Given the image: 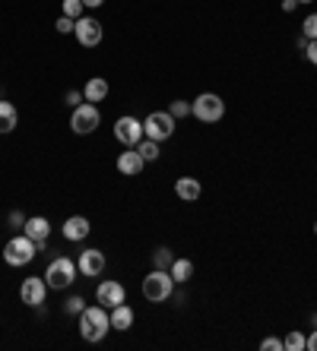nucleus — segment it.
Here are the masks:
<instances>
[{"instance_id": "1", "label": "nucleus", "mask_w": 317, "mask_h": 351, "mask_svg": "<svg viewBox=\"0 0 317 351\" xmlns=\"http://www.w3.org/2000/svg\"><path fill=\"white\" fill-rule=\"evenodd\" d=\"M111 329V317H108V307H102V304H89L83 313H80V335H83L86 342H102Z\"/></svg>"}, {"instance_id": "2", "label": "nucleus", "mask_w": 317, "mask_h": 351, "mask_svg": "<svg viewBox=\"0 0 317 351\" xmlns=\"http://www.w3.org/2000/svg\"><path fill=\"white\" fill-rule=\"evenodd\" d=\"M38 241H32L29 234H16L10 237L7 247H3V263L7 266H13V269H23V266H29V263L38 256Z\"/></svg>"}, {"instance_id": "3", "label": "nucleus", "mask_w": 317, "mask_h": 351, "mask_svg": "<svg viewBox=\"0 0 317 351\" xmlns=\"http://www.w3.org/2000/svg\"><path fill=\"white\" fill-rule=\"evenodd\" d=\"M76 276H80V269H76V260H70V256H54L45 269V282L51 291H67L76 282Z\"/></svg>"}, {"instance_id": "4", "label": "nucleus", "mask_w": 317, "mask_h": 351, "mask_svg": "<svg viewBox=\"0 0 317 351\" xmlns=\"http://www.w3.org/2000/svg\"><path fill=\"white\" fill-rule=\"evenodd\" d=\"M172 291H175V278H172V272L168 269H152L150 276L143 278V298H146L150 304L168 301Z\"/></svg>"}, {"instance_id": "5", "label": "nucleus", "mask_w": 317, "mask_h": 351, "mask_svg": "<svg viewBox=\"0 0 317 351\" xmlns=\"http://www.w3.org/2000/svg\"><path fill=\"white\" fill-rule=\"evenodd\" d=\"M191 114L200 123H216L226 114V101H222L216 92H200V95L191 101Z\"/></svg>"}, {"instance_id": "6", "label": "nucleus", "mask_w": 317, "mask_h": 351, "mask_svg": "<svg viewBox=\"0 0 317 351\" xmlns=\"http://www.w3.org/2000/svg\"><path fill=\"white\" fill-rule=\"evenodd\" d=\"M102 123V114H99V105H92V101H83V105L73 108V114H70V130L76 136H89V133L99 130Z\"/></svg>"}, {"instance_id": "7", "label": "nucleus", "mask_w": 317, "mask_h": 351, "mask_svg": "<svg viewBox=\"0 0 317 351\" xmlns=\"http://www.w3.org/2000/svg\"><path fill=\"white\" fill-rule=\"evenodd\" d=\"M48 282H45V276H25L23 285H19V301L25 304V307H45V298H48Z\"/></svg>"}, {"instance_id": "8", "label": "nucleus", "mask_w": 317, "mask_h": 351, "mask_svg": "<svg viewBox=\"0 0 317 351\" xmlns=\"http://www.w3.org/2000/svg\"><path fill=\"white\" fill-rule=\"evenodd\" d=\"M143 133L150 139H156V143H165V139H172V133H175V117L168 114V111H152V114L143 121Z\"/></svg>"}, {"instance_id": "9", "label": "nucleus", "mask_w": 317, "mask_h": 351, "mask_svg": "<svg viewBox=\"0 0 317 351\" xmlns=\"http://www.w3.org/2000/svg\"><path fill=\"white\" fill-rule=\"evenodd\" d=\"M143 136H146V133H143V121H140V117L124 114V117H117V121H115V139L121 143V146L134 149Z\"/></svg>"}, {"instance_id": "10", "label": "nucleus", "mask_w": 317, "mask_h": 351, "mask_svg": "<svg viewBox=\"0 0 317 351\" xmlns=\"http://www.w3.org/2000/svg\"><path fill=\"white\" fill-rule=\"evenodd\" d=\"M73 35H76V41H80L83 48H99L105 29H102V23L95 16H80L76 19V25H73Z\"/></svg>"}, {"instance_id": "11", "label": "nucleus", "mask_w": 317, "mask_h": 351, "mask_svg": "<svg viewBox=\"0 0 317 351\" xmlns=\"http://www.w3.org/2000/svg\"><path fill=\"white\" fill-rule=\"evenodd\" d=\"M95 301L102 304V307H117V304L127 301V288L117 282V278H105V282H99V288H95Z\"/></svg>"}, {"instance_id": "12", "label": "nucleus", "mask_w": 317, "mask_h": 351, "mask_svg": "<svg viewBox=\"0 0 317 351\" xmlns=\"http://www.w3.org/2000/svg\"><path fill=\"white\" fill-rule=\"evenodd\" d=\"M105 266H108V260H105V254L95 250V247H89V250H83V254L76 256V269L83 272L86 278H99L102 272H105Z\"/></svg>"}, {"instance_id": "13", "label": "nucleus", "mask_w": 317, "mask_h": 351, "mask_svg": "<svg viewBox=\"0 0 317 351\" xmlns=\"http://www.w3.org/2000/svg\"><path fill=\"white\" fill-rule=\"evenodd\" d=\"M64 237L67 241H73V244H80V241H86L89 237V231H92V225H89V219L86 215H70L67 221H64Z\"/></svg>"}, {"instance_id": "14", "label": "nucleus", "mask_w": 317, "mask_h": 351, "mask_svg": "<svg viewBox=\"0 0 317 351\" xmlns=\"http://www.w3.org/2000/svg\"><path fill=\"white\" fill-rule=\"evenodd\" d=\"M115 165H117V171L124 174V178H137V174L146 168V162H143V156L137 152V149H127V152H121Z\"/></svg>"}, {"instance_id": "15", "label": "nucleus", "mask_w": 317, "mask_h": 351, "mask_svg": "<svg viewBox=\"0 0 317 351\" xmlns=\"http://www.w3.org/2000/svg\"><path fill=\"white\" fill-rule=\"evenodd\" d=\"M23 234H29L32 241H38V244H45L51 237V221L45 219V215H29L23 225Z\"/></svg>"}, {"instance_id": "16", "label": "nucleus", "mask_w": 317, "mask_h": 351, "mask_svg": "<svg viewBox=\"0 0 317 351\" xmlns=\"http://www.w3.org/2000/svg\"><path fill=\"white\" fill-rule=\"evenodd\" d=\"M108 317H111V329H115V332H127V329L134 326V307H130L127 301L117 304V307H111Z\"/></svg>"}, {"instance_id": "17", "label": "nucleus", "mask_w": 317, "mask_h": 351, "mask_svg": "<svg viewBox=\"0 0 317 351\" xmlns=\"http://www.w3.org/2000/svg\"><path fill=\"white\" fill-rule=\"evenodd\" d=\"M175 193L178 199H184V203H197L203 193V184L197 178H178L175 180Z\"/></svg>"}, {"instance_id": "18", "label": "nucleus", "mask_w": 317, "mask_h": 351, "mask_svg": "<svg viewBox=\"0 0 317 351\" xmlns=\"http://www.w3.org/2000/svg\"><path fill=\"white\" fill-rule=\"evenodd\" d=\"M83 98L86 101H92V105L105 101V98H108V80H105V76H92V80H86Z\"/></svg>"}, {"instance_id": "19", "label": "nucleus", "mask_w": 317, "mask_h": 351, "mask_svg": "<svg viewBox=\"0 0 317 351\" xmlns=\"http://www.w3.org/2000/svg\"><path fill=\"white\" fill-rule=\"evenodd\" d=\"M168 272H172V278H175V285H187L193 278V263L187 260V256H175V263L168 266Z\"/></svg>"}, {"instance_id": "20", "label": "nucleus", "mask_w": 317, "mask_h": 351, "mask_svg": "<svg viewBox=\"0 0 317 351\" xmlns=\"http://www.w3.org/2000/svg\"><path fill=\"white\" fill-rule=\"evenodd\" d=\"M19 123V111L13 101H3L0 98V133H13Z\"/></svg>"}, {"instance_id": "21", "label": "nucleus", "mask_w": 317, "mask_h": 351, "mask_svg": "<svg viewBox=\"0 0 317 351\" xmlns=\"http://www.w3.org/2000/svg\"><path fill=\"white\" fill-rule=\"evenodd\" d=\"M158 146H162V143H156V139H150V136H143L134 149L143 156V162H158V156H162V149H158Z\"/></svg>"}, {"instance_id": "22", "label": "nucleus", "mask_w": 317, "mask_h": 351, "mask_svg": "<svg viewBox=\"0 0 317 351\" xmlns=\"http://www.w3.org/2000/svg\"><path fill=\"white\" fill-rule=\"evenodd\" d=\"M172 263H175V256H172L168 247H158L156 254H152V269H168Z\"/></svg>"}, {"instance_id": "23", "label": "nucleus", "mask_w": 317, "mask_h": 351, "mask_svg": "<svg viewBox=\"0 0 317 351\" xmlns=\"http://www.w3.org/2000/svg\"><path fill=\"white\" fill-rule=\"evenodd\" d=\"M283 345H285V351H305V332H301V329H292V332L283 339Z\"/></svg>"}, {"instance_id": "24", "label": "nucleus", "mask_w": 317, "mask_h": 351, "mask_svg": "<svg viewBox=\"0 0 317 351\" xmlns=\"http://www.w3.org/2000/svg\"><path fill=\"white\" fill-rule=\"evenodd\" d=\"M60 13L70 19H80L83 16V0H64V3H60Z\"/></svg>"}, {"instance_id": "25", "label": "nucleus", "mask_w": 317, "mask_h": 351, "mask_svg": "<svg viewBox=\"0 0 317 351\" xmlns=\"http://www.w3.org/2000/svg\"><path fill=\"white\" fill-rule=\"evenodd\" d=\"M301 35H305L308 41L317 38V13H308V16H305V23H301Z\"/></svg>"}, {"instance_id": "26", "label": "nucleus", "mask_w": 317, "mask_h": 351, "mask_svg": "<svg viewBox=\"0 0 317 351\" xmlns=\"http://www.w3.org/2000/svg\"><path fill=\"white\" fill-rule=\"evenodd\" d=\"M168 114L175 117H191V101H184V98H178V101H172V108H168Z\"/></svg>"}, {"instance_id": "27", "label": "nucleus", "mask_w": 317, "mask_h": 351, "mask_svg": "<svg viewBox=\"0 0 317 351\" xmlns=\"http://www.w3.org/2000/svg\"><path fill=\"white\" fill-rule=\"evenodd\" d=\"M83 304H86V301H83V294H73V298H67V304H64V311L73 313V317H80V313L86 311Z\"/></svg>"}, {"instance_id": "28", "label": "nucleus", "mask_w": 317, "mask_h": 351, "mask_svg": "<svg viewBox=\"0 0 317 351\" xmlns=\"http://www.w3.org/2000/svg\"><path fill=\"white\" fill-rule=\"evenodd\" d=\"M73 25H76V19H70V16H64V13H60L58 23H54V29H58L60 35H70V32H73Z\"/></svg>"}, {"instance_id": "29", "label": "nucleus", "mask_w": 317, "mask_h": 351, "mask_svg": "<svg viewBox=\"0 0 317 351\" xmlns=\"http://www.w3.org/2000/svg\"><path fill=\"white\" fill-rule=\"evenodd\" d=\"M260 351H285V345H283V339L270 335V339H263V342H260Z\"/></svg>"}, {"instance_id": "30", "label": "nucleus", "mask_w": 317, "mask_h": 351, "mask_svg": "<svg viewBox=\"0 0 317 351\" xmlns=\"http://www.w3.org/2000/svg\"><path fill=\"white\" fill-rule=\"evenodd\" d=\"M23 225H25V215L19 213V209H16V213H10V228H19V231H23Z\"/></svg>"}, {"instance_id": "31", "label": "nucleus", "mask_w": 317, "mask_h": 351, "mask_svg": "<svg viewBox=\"0 0 317 351\" xmlns=\"http://www.w3.org/2000/svg\"><path fill=\"white\" fill-rule=\"evenodd\" d=\"M83 101H86V98H83V92H80V89H70L67 92V105H83Z\"/></svg>"}, {"instance_id": "32", "label": "nucleus", "mask_w": 317, "mask_h": 351, "mask_svg": "<svg viewBox=\"0 0 317 351\" xmlns=\"http://www.w3.org/2000/svg\"><path fill=\"white\" fill-rule=\"evenodd\" d=\"M305 58H308L311 64L317 66V38H314V41H308V48H305Z\"/></svg>"}, {"instance_id": "33", "label": "nucleus", "mask_w": 317, "mask_h": 351, "mask_svg": "<svg viewBox=\"0 0 317 351\" xmlns=\"http://www.w3.org/2000/svg\"><path fill=\"white\" fill-rule=\"evenodd\" d=\"M305 351H317V329H311V335H305Z\"/></svg>"}, {"instance_id": "34", "label": "nucleus", "mask_w": 317, "mask_h": 351, "mask_svg": "<svg viewBox=\"0 0 317 351\" xmlns=\"http://www.w3.org/2000/svg\"><path fill=\"white\" fill-rule=\"evenodd\" d=\"M295 7H298V0H283V13H292Z\"/></svg>"}, {"instance_id": "35", "label": "nucleus", "mask_w": 317, "mask_h": 351, "mask_svg": "<svg viewBox=\"0 0 317 351\" xmlns=\"http://www.w3.org/2000/svg\"><path fill=\"white\" fill-rule=\"evenodd\" d=\"M102 3H105V0H83V7H92V10L102 7Z\"/></svg>"}, {"instance_id": "36", "label": "nucleus", "mask_w": 317, "mask_h": 351, "mask_svg": "<svg viewBox=\"0 0 317 351\" xmlns=\"http://www.w3.org/2000/svg\"><path fill=\"white\" fill-rule=\"evenodd\" d=\"M311 323H314V329H317V313H311Z\"/></svg>"}, {"instance_id": "37", "label": "nucleus", "mask_w": 317, "mask_h": 351, "mask_svg": "<svg viewBox=\"0 0 317 351\" xmlns=\"http://www.w3.org/2000/svg\"><path fill=\"white\" fill-rule=\"evenodd\" d=\"M298 3H314V0H298Z\"/></svg>"}, {"instance_id": "38", "label": "nucleus", "mask_w": 317, "mask_h": 351, "mask_svg": "<svg viewBox=\"0 0 317 351\" xmlns=\"http://www.w3.org/2000/svg\"><path fill=\"white\" fill-rule=\"evenodd\" d=\"M314 234H317V221H314Z\"/></svg>"}]
</instances>
